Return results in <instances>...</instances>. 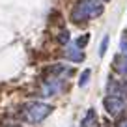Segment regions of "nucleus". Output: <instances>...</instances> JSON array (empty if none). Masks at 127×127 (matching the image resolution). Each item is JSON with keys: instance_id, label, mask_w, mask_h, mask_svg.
<instances>
[{"instance_id": "f257e3e1", "label": "nucleus", "mask_w": 127, "mask_h": 127, "mask_svg": "<svg viewBox=\"0 0 127 127\" xmlns=\"http://www.w3.org/2000/svg\"><path fill=\"white\" fill-rule=\"evenodd\" d=\"M105 11V6L101 0H77V4L73 6L71 11V21L77 24L88 23L90 19L99 17Z\"/></svg>"}, {"instance_id": "f03ea898", "label": "nucleus", "mask_w": 127, "mask_h": 127, "mask_svg": "<svg viewBox=\"0 0 127 127\" xmlns=\"http://www.w3.org/2000/svg\"><path fill=\"white\" fill-rule=\"evenodd\" d=\"M52 112V107L47 103H41V101H36V103H28L26 108H24V118L30 123H39L47 118Z\"/></svg>"}, {"instance_id": "7ed1b4c3", "label": "nucleus", "mask_w": 127, "mask_h": 127, "mask_svg": "<svg viewBox=\"0 0 127 127\" xmlns=\"http://www.w3.org/2000/svg\"><path fill=\"white\" fill-rule=\"evenodd\" d=\"M62 88H64V80L56 79V77H51V79L45 80L43 86H41V95H43V97H52V95H56L58 92H62Z\"/></svg>"}, {"instance_id": "20e7f679", "label": "nucleus", "mask_w": 127, "mask_h": 127, "mask_svg": "<svg viewBox=\"0 0 127 127\" xmlns=\"http://www.w3.org/2000/svg\"><path fill=\"white\" fill-rule=\"evenodd\" d=\"M105 103V108H107L108 114L116 116L125 108V97H118V95H108L107 99L103 101Z\"/></svg>"}, {"instance_id": "39448f33", "label": "nucleus", "mask_w": 127, "mask_h": 127, "mask_svg": "<svg viewBox=\"0 0 127 127\" xmlns=\"http://www.w3.org/2000/svg\"><path fill=\"white\" fill-rule=\"evenodd\" d=\"M64 56L67 60H71V62H82L84 60V52L80 51L77 45H67L65 51H64Z\"/></svg>"}, {"instance_id": "423d86ee", "label": "nucleus", "mask_w": 127, "mask_h": 127, "mask_svg": "<svg viewBox=\"0 0 127 127\" xmlns=\"http://www.w3.org/2000/svg\"><path fill=\"white\" fill-rule=\"evenodd\" d=\"M95 125H97V114L94 108H90L84 116V120L80 122V127H95Z\"/></svg>"}, {"instance_id": "0eeeda50", "label": "nucleus", "mask_w": 127, "mask_h": 127, "mask_svg": "<svg viewBox=\"0 0 127 127\" xmlns=\"http://www.w3.org/2000/svg\"><path fill=\"white\" fill-rule=\"evenodd\" d=\"M114 67L118 73H122V75H127V56L125 54H120L114 58Z\"/></svg>"}, {"instance_id": "6e6552de", "label": "nucleus", "mask_w": 127, "mask_h": 127, "mask_svg": "<svg viewBox=\"0 0 127 127\" xmlns=\"http://www.w3.org/2000/svg\"><path fill=\"white\" fill-rule=\"evenodd\" d=\"M90 75H92L90 69H84V71H82V75H80V79H79V86H80V88H84V86L88 84V80H90Z\"/></svg>"}, {"instance_id": "1a4fd4ad", "label": "nucleus", "mask_w": 127, "mask_h": 127, "mask_svg": "<svg viewBox=\"0 0 127 127\" xmlns=\"http://www.w3.org/2000/svg\"><path fill=\"white\" fill-rule=\"evenodd\" d=\"M120 51H122V54L127 56V32H123V36H122V41H120Z\"/></svg>"}, {"instance_id": "9d476101", "label": "nucleus", "mask_w": 127, "mask_h": 127, "mask_svg": "<svg viewBox=\"0 0 127 127\" xmlns=\"http://www.w3.org/2000/svg\"><path fill=\"white\" fill-rule=\"evenodd\" d=\"M88 41H90V34H84L82 37H79V39L75 41V45H77V47H79V49H82L84 45L88 43Z\"/></svg>"}, {"instance_id": "9b49d317", "label": "nucleus", "mask_w": 127, "mask_h": 127, "mask_svg": "<svg viewBox=\"0 0 127 127\" xmlns=\"http://www.w3.org/2000/svg\"><path fill=\"white\" fill-rule=\"evenodd\" d=\"M107 47H108V36H105L103 41H101V45H99V56H105V52H107Z\"/></svg>"}, {"instance_id": "f8f14e48", "label": "nucleus", "mask_w": 127, "mask_h": 127, "mask_svg": "<svg viewBox=\"0 0 127 127\" xmlns=\"http://www.w3.org/2000/svg\"><path fill=\"white\" fill-rule=\"evenodd\" d=\"M58 41H60L62 45L69 43V32H67V30H62V32H60V36H58Z\"/></svg>"}, {"instance_id": "ddd939ff", "label": "nucleus", "mask_w": 127, "mask_h": 127, "mask_svg": "<svg viewBox=\"0 0 127 127\" xmlns=\"http://www.w3.org/2000/svg\"><path fill=\"white\" fill-rule=\"evenodd\" d=\"M118 127H127V120H125V122H122V123H120Z\"/></svg>"}, {"instance_id": "4468645a", "label": "nucleus", "mask_w": 127, "mask_h": 127, "mask_svg": "<svg viewBox=\"0 0 127 127\" xmlns=\"http://www.w3.org/2000/svg\"><path fill=\"white\" fill-rule=\"evenodd\" d=\"M11 127H21V125H11Z\"/></svg>"}]
</instances>
